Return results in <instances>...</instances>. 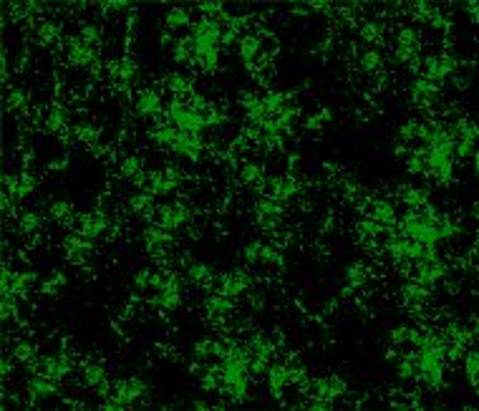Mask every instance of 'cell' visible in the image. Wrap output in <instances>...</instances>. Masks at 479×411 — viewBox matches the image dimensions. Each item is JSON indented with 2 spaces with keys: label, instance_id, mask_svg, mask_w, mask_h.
Returning <instances> with one entry per match:
<instances>
[{
  "label": "cell",
  "instance_id": "1",
  "mask_svg": "<svg viewBox=\"0 0 479 411\" xmlns=\"http://www.w3.org/2000/svg\"><path fill=\"white\" fill-rule=\"evenodd\" d=\"M167 117H170V124L182 129V132H190V134H202L207 129V121H205V114H199L185 101H172L167 106Z\"/></svg>",
  "mask_w": 479,
  "mask_h": 411
},
{
  "label": "cell",
  "instance_id": "2",
  "mask_svg": "<svg viewBox=\"0 0 479 411\" xmlns=\"http://www.w3.org/2000/svg\"><path fill=\"white\" fill-rule=\"evenodd\" d=\"M141 187V192H147L152 197H164V194H170L179 187V174L174 167H167V169H159V172H147V174H141V179L136 182Z\"/></svg>",
  "mask_w": 479,
  "mask_h": 411
},
{
  "label": "cell",
  "instance_id": "3",
  "mask_svg": "<svg viewBox=\"0 0 479 411\" xmlns=\"http://www.w3.org/2000/svg\"><path fill=\"white\" fill-rule=\"evenodd\" d=\"M439 94H442V83L431 81L427 76H414V81L409 83V101H411L416 109H429V106H434Z\"/></svg>",
  "mask_w": 479,
  "mask_h": 411
},
{
  "label": "cell",
  "instance_id": "4",
  "mask_svg": "<svg viewBox=\"0 0 479 411\" xmlns=\"http://www.w3.org/2000/svg\"><path fill=\"white\" fill-rule=\"evenodd\" d=\"M250 288H252V278H250V272H245V270L222 272L220 278H214V283H212V290H220V293L230 295V298H240V295H245Z\"/></svg>",
  "mask_w": 479,
  "mask_h": 411
},
{
  "label": "cell",
  "instance_id": "5",
  "mask_svg": "<svg viewBox=\"0 0 479 411\" xmlns=\"http://www.w3.org/2000/svg\"><path fill=\"white\" fill-rule=\"evenodd\" d=\"M154 217H156V225H162L164 230L174 232V230H182L185 225H190L192 210L185 202H172V205L159 207V212H156Z\"/></svg>",
  "mask_w": 479,
  "mask_h": 411
},
{
  "label": "cell",
  "instance_id": "6",
  "mask_svg": "<svg viewBox=\"0 0 479 411\" xmlns=\"http://www.w3.org/2000/svg\"><path fill=\"white\" fill-rule=\"evenodd\" d=\"M59 379H53L48 374H30L28 376V394L33 404H43L48 399L59 394Z\"/></svg>",
  "mask_w": 479,
  "mask_h": 411
},
{
  "label": "cell",
  "instance_id": "7",
  "mask_svg": "<svg viewBox=\"0 0 479 411\" xmlns=\"http://www.w3.org/2000/svg\"><path fill=\"white\" fill-rule=\"evenodd\" d=\"M255 222L263 230H275L283 222V202L273 197H263L255 205Z\"/></svg>",
  "mask_w": 479,
  "mask_h": 411
},
{
  "label": "cell",
  "instance_id": "8",
  "mask_svg": "<svg viewBox=\"0 0 479 411\" xmlns=\"http://www.w3.org/2000/svg\"><path fill=\"white\" fill-rule=\"evenodd\" d=\"M348 391V383L340 379V376L331 374V376H320V379H316V381L310 383V397H323V399H336L343 397Z\"/></svg>",
  "mask_w": 479,
  "mask_h": 411
},
{
  "label": "cell",
  "instance_id": "9",
  "mask_svg": "<svg viewBox=\"0 0 479 411\" xmlns=\"http://www.w3.org/2000/svg\"><path fill=\"white\" fill-rule=\"evenodd\" d=\"M63 252H66L68 263L81 265V263H86L89 255L94 252V240L83 237L81 232H74V235H68L66 240H63Z\"/></svg>",
  "mask_w": 479,
  "mask_h": 411
},
{
  "label": "cell",
  "instance_id": "10",
  "mask_svg": "<svg viewBox=\"0 0 479 411\" xmlns=\"http://www.w3.org/2000/svg\"><path fill=\"white\" fill-rule=\"evenodd\" d=\"M66 59L71 66H89V63H96V59H99V48L83 43L81 38L76 36L66 43Z\"/></svg>",
  "mask_w": 479,
  "mask_h": 411
},
{
  "label": "cell",
  "instance_id": "11",
  "mask_svg": "<svg viewBox=\"0 0 479 411\" xmlns=\"http://www.w3.org/2000/svg\"><path fill=\"white\" fill-rule=\"evenodd\" d=\"M109 228H111V222L103 212L81 214V217L76 220V232H81V235L89 237V240H99Z\"/></svg>",
  "mask_w": 479,
  "mask_h": 411
},
{
  "label": "cell",
  "instance_id": "12",
  "mask_svg": "<svg viewBox=\"0 0 479 411\" xmlns=\"http://www.w3.org/2000/svg\"><path fill=\"white\" fill-rule=\"evenodd\" d=\"M295 192H298V182H295L293 177L281 174V177H267V184H265V190H263V194L278 199V202H287L290 197H295Z\"/></svg>",
  "mask_w": 479,
  "mask_h": 411
},
{
  "label": "cell",
  "instance_id": "13",
  "mask_svg": "<svg viewBox=\"0 0 479 411\" xmlns=\"http://www.w3.org/2000/svg\"><path fill=\"white\" fill-rule=\"evenodd\" d=\"M152 303H154L156 308H164V310L179 308V303H182V288H179V280L177 278L167 280L159 290H154V295H152Z\"/></svg>",
  "mask_w": 479,
  "mask_h": 411
},
{
  "label": "cell",
  "instance_id": "14",
  "mask_svg": "<svg viewBox=\"0 0 479 411\" xmlns=\"http://www.w3.org/2000/svg\"><path fill=\"white\" fill-rule=\"evenodd\" d=\"M134 111H136L139 117L154 119L159 111H164L162 96L156 94L154 88H141V91H136V96H134Z\"/></svg>",
  "mask_w": 479,
  "mask_h": 411
},
{
  "label": "cell",
  "instance_id": "15",
  "mask_svg": "<svg viewBox=\"0 0 479 411\" xmlns=\"http://www.w3.org/2000/svg\"><path fill=\"white\" fill-rule=\"evenodd\" d=\"M237 46H240V59H243L247 66H258L260 59H263V53H265L263 36H258V33H245Z\"/></svg>",
  "mask_w": 479,
  "mask_h": 411
},
{
  "label": "cell",
  "instance_id": "16",
  "mask_svg": "<svg viewBox=\"0 0 479 411\" xmlns=\"http://www.w3.org/2000/svg\"><path fill=\"white\" fill-rule=\"evenodd\" d=\"M205 308L207 313L212 318H225V316H232L237 308V298H230V295L220 293V290H212V293L207 295V301H205Z\"/></svg>",
  "mask_w": 479,
  "mask_h": 411
},
{
  "label": "cell",
  "instance_id": "17",
  "mask_svg": "<svg viewBox=\"0 0 479 411\" xmlns=\"http://www.w3.org/2000/svg\"><path fill=\"white\" fill-rule=\"evenodd\" d=\"M109 76L111 81L116 83L119 88H129L136 79V63L129 59H119L109 63Z\"/></svg>",
  "mask_w": 479,
  "mask_h": 411
},
{
  "label": "cell",
  "instance_id": "18",
  "mask_svg": "<svg viewBox=\"0 0 479 411\" xmlns=\"http://www.w3.org/2000/svg\"><path fill=\"white\" fill-rule=\"evenodd\" d=\"M144 245H147L149 252H162L172 245V232L170 230H164L162 225H149L144 230V235H141Z\"/></svg>",
  "mask_w": 479,
  "mask_h": 411
},
{
  "label": "cell",
  "instance_id": "19",
  "mask_svg": "<svg viewBox=\"0 0 479 411\" xmlns=\"http://www.w3.org/2000/svg\"><path fill=\"white\" fill-rule=\"evenodd\" d=\"M366 217H371V220H376L378 225H383V228H396V207L391 205V202H386V199H374L369 205V214Z\"/></svg>",
  "mask_w": 479,
  "mask_h": 411
},
{
  "label": "cell",
  "instance_id": "20",
  "mask_svg": "<svg viewBox=\"0 0 479 411\" xmlns=\"http://www.w3.org/2000/svg\"><path fill=\"white\" fill-rule=\"evenodd\" d=\"M285 137H287V132L278 129L275 124H263V126H260L258 141L265 149H270V152H281V149L285 147Z\"/></svg>",
  "mask_w": 479,
  "mask_h": 411
},
{
  "label": "cell",
  "instance_id": "21",
  "mask_svg": "<svg viewBox=\"0 0 479 411\" xmlns=\"http://www.w3.org/2000/svg\"><path fill=\"white\" fill-rule=\"evenodd\" d=\"M240 182L247 184L250 190L263 192V190H265V184H267L265 169L260 167V164H243V169H240Z\"/></svg>",
  "mask_w": 479,
  "mask_h": 411
},
{
  "label": "cell",
  "instance_id": "22",
  "mask_svg": "<svg viewBox=\"0 0 479 411\" xmlns=\"http://www.w3.org/2000/svg\"><path fill=\"white\" fill-rule=\"evenodd\" d=\"M265 381H267V389L273 391V394H283V391L290 386V379H287V366H285V363H270Z\"/></svg>",
  "mask_w": 479,
  "mask_h": 411
},
{
  "label": "cell",
  "instance_id": "23",
  "mask_svg": "<svg viewBox=\"0 0 479 411\" xmlns=\"http://www.w3.org/2000/svg\"><path fill=\"white\" fill-rule=\"evenodd\" d=\"M398 199H401L409 210H419V207L429 205L427 190H421V187H411V184L401 187V192H398Z\"/></svg>",
  "mask_w": 479,
  "mask_h": 411
},
{
  "label": "cell",
  "instance_id": "24",
  "mask_svg": "<svg viewBox=\"0 0 479 411\" xmlns=\"http://www.w3.org/2000/svg\"><path fill=\"white\" fill-rule=\"evenodd\" d=\"M194 63L202 71H217L220 68V48H197L194 46Z\"/></svg>",
  "mask_w": 479,
  "mask_h": 411
},
{
  "label": "cell",
  "instance_id": "25",
  "mask_svg": "<svg viewBox=\"0 0 479 411\" xmlns=\"http://www.w3.org/2000/svg\"><path fill=\"white\" fill-rule=\"evenodd\" d=\"M68 124V111L66 106H61V103H53L48 114H45V129L48 132H63Z\"/></svg>",
  "mask_w": 479,
  "mask_h": 411
},
{
  "label": "cell",
  "instance_id": "26",
  "mask_svg": "<svg viewBox=\"0 0 479 411\" xmlns=\"http://www.w3.org/2000/svg\"><path fill=\"white\" fill-rule=\"evenodd\" d=\"M81 381H83V386H89L91 391H96L103 381H106V368H103L101 363H86L81 371Z\"/></svg>",
  "mask_w": 479,
  "mask_h": 411
},
{
  "label": "cell",
  "instance_id": "27",
  "mask_svg": "<svg viewBox=\"0 0 479 411\" xmlns=\"http://www.w3.org/2000/svg\"><path fill=\"white\" fill-rule=\"evenodd\" d=\"M164 26L170 30H179V28H190L192 21H190V10L182 6H174L167 10V15H164Z\"/></svg>",
  "mask_w": 479,
  "mask_h": 411
},
{
  "label": "cell",
  "instance_id": "28",
  "mask_svg": "<svg viewBox=\"0 0 479 411\" xmlns=\"http://www.w3.org/2000/svg\"><path fill=\"white\" fill-rule=\"evenodd\" d=\"M129 210L134 214H141V217H154L156 210H154V197L147 194V192H141V194H134L129 199Z\"/></svg>",
  "mask_w": 479,
  "mask_h": 411
},
{
  "label": "cell",
  "instance_id": "29",
  "mask_svg": "<svg viewBox=\"0 0 479 411\" xmlns=\"http://www.w3.org/2000/svg\"><path fill=\"white\" fill-rule=\"evenodd\" d=\"M358 68L366 71V74H378L383 68V56L376 48H366V51L358 56Z\"/></svg>",
  "mask_w": 479,
  "mask_h": 411
},
{
  "label": "cell",
  "instance_id": "30",
  "mask_svg": "<svg viewBox=\"0 0 479 411\" xmlns=\"http://www.w3.org/2000/svg\"><path fill=\"white\" fill-rule=\"evenodd\" d=\"M172 59L177 61V63H190V61H194V41H192L190 36L174 41V48H172Z\"/></svg>",
  "mask_w": 479,
  "mask_h": 411
},
{
  "label": "cell",
  "instance_id": "31",
  "mask_svg": "<svg viewBox=\"0 0 479 411\" xmlns=\"http://www.w3.org/2000/svg\"><path fill=\"white\" fill-rule=\"evenodd\" d=\"M51 217L56 222H61V225H74V207H71V202H66V199H59V202H53L51 205Z\"/></svg>",
  "mask_w": 479,
  "mask_h": 411
},
{
  "label": "cell",
  "instance_id": "32",
  "mask_svg": "<svg viewBox=\"0 0 479 411\" xmlns=\"http://www.w3.org/2000/svg\"><path fill=\"white\" fill-rule=\"evenodd\" d=\"M74 137L79 141H83L89 149H96V147H99V141H101V132H99V126H94V124L79 126V129L74 132Z\"/></svg>",
  "mask_w": 479,
  "mask_h": 411
},
{
  "label": "cell",
  "instance_id": "33",
  "mask_svg": "<svg viewBox=\"0 0 479 411\" xmlns=\"http://www.w3.org/2000/svg\"><path fill=\"white\" fill-rule=\"evenodd\" d=\"M13 359L21 363H30L33 359H38V345L33 341H18L13 345Z\"/></svg>",
  "mask_w": 479,
  "mask_h": 411
},
{
  "label": "cell",
  "instance_id": "34",
  "mask_svg": "<svg viewBox=\"0 0 479 411\" xmlns=\"http://www.w3.org/2000/svg\"><path fill=\"white\" fill-rule=\"evenodd\" d=\"M119 174L126 177V179H132V182H139L141 179V159L139 157H126L121 159V167H119Z\"/></svg>",
  "mask_w": 479,
  "mask_h": 411
},
{
  "label": "cell",
  "instance_id": "35",
  "mask_svg": "<svg viewBox=\"0 0 479 411\" xmlns=\"http://www.w3.org/2000/svg\"><path fill=\"white\" fill-rule=\"evenodd\" d=\"M164 83H167V88H170L172 94H177V96H192V81L187 79L185 74H170Z\"/></svg>",
  "mask_w": 479,
  "mask_h": 411
},
{
  "label": "cell",
  "instance_id": "36",
  "mask_svg": "<svg viewBox=\"0 0 479 411\" xmlns=\"http://www.w3.org/2000/svg\"><path fill=\"white\" fill-rule=\"evenodd\" d=\"M190 280H192V283H197V285H210V288H212L214 275L205 263H194V265H190Z\"/></svg>",
  "mask_w": 479,
  "mask_h": 411
},
{
  "label": "cell",
  "instance_id": "37",
  "mask_svg": "<svg viewBox=\"0 0 479 411\" xmlns=\"http://www.w3.org/2000/svg\"><path fill=\"white\" fill-rule=\"evenodd\" d=\"M59 26L56 23H41L38 26V30H36V41L41 46H51V43H56V38H59Z\"/></svg>",
  "mask_w": 479,
  "mask_h": 411
},
{
  "label": "cell",
  "instance_id": "38",
  "mask_svg": "<svg viewBox=\"0 0 479 411\" xmlns=\"http://www.w3.org/2000/svg\"><path fill=\"white\" fill-rule=\"evenodd\" d=\"M265 243H247L243 250V257L247 265H263V257H265Z\"/></svg>",
  "mask_w": 479,
  "mask_h": 411
},
{
  "label": "cell",
  "instance_id": "39",
  "mask_svg": "<svg viewBox=\"0 0 479 411\" xmlns=\"http://www.w3.org/2000/svg\"><path fill=\"white\" fill-rule=\"evenodd\" d=\"M465 374L469 376V381L477 383L479 386V348H472V351H467L465 356Z\"/></svg>",
  "mask_w": 479,
  "mask_h": 411
},
{
  "label": "cell",
  "instance_id": "40",
  "mask_svg": "<svg viewBox=\"0 0 479 411\" xmlns=\"http://www.w3.org/2000/svg\"><path fill=\"white\" fill-rule=\"evenodd\" d=\"M38 228H41V217H38V212H33V210H28V212H23L21 217H18V232H23V235H30V232H36Z\"/></svg>",
  "mask_w": 479,
  "mask_h": 411
},
{
  "label": "cell",
  "instance_id": "41",
  "mask_svg": "<svg viewBox=\"0 0 479 411\" xmlns=\"http://www.w3.org/2000/svg\"><path fill=\"white\" fill-rule=\"evenodd\" d=\"M6 103H8V111H21V109H26V103H28V94H26L23 88L15 86L8 91Z\"/></svg>",
  "mask_w": 479,
  "mask_h": 411
},
{
  "label": "cell",
  "instance_id": "42",
  "mask_svg": "<svg viewBox=\"0 0 479 411\" xmlns=\"http://www.w3.org/2000/svg\"><path fill=\"white\" fill-rule=\"evenodd\" d=\"M358 36H361V41H366V43H371V46L381 43V26H378V23H363L361 30H358Z\"/></svg>",
  "mask_w": 479,
  "mask_h": 411
},
{
  "label": "cell",
  "instance_id": "43",
  "mask_svg": "<svg viewBox=\"0 0 479 411\" xmlns=\"http://www.w3.org/2000/svg\"><path fill=\"white\" fill-rule=\"evenodd\" d=\"M79 38H81L83 43L96 46V48H99V38H101V30H99V26H91V23H86V26L79 30Z\"/></svg>",
  "mask_w": 479,
  "mask_h": 411
},
{
  "label": "cell",
  "instance_id": "44",
  "mask_svg": "<svg viewBox=\"0 0 479 411\" xmlns=\"http://www.w3.org/2000/svg\"><path fill=\"white\" fill-rule=\"evenodd\" d=\"M328 111H320V114H316V117H310L308 119V129H323V124H328Z\"/></svg>",
  "mask_w": 479,
  "mask_h": 411
},
{
  "label": "cell",
  "instance_id": "45",
  "mask_svg": "<svg viewBox=\"0 0 479 411\" xmlns=\"http://www.w3.org/2000/svg\"><path fill=\"white\" fill-rule=\"evenodd\" d=\"M101 6L109 15H121L124 10H129V3H101Z\"/></svg>",
  "mask_w": 479,
  "mask_h": 411
},
{
  "label": "cell",
  "instance_id": "46",
  "mask_svg": "<svg viewBox=\"0 0 479 411\" xmlns=\"http://www.w3.org/2000/svg\"><path fill=\"white\" fill-rule=\"evenodd\" d=\"M192 406H194V409H207V406H210V401H205V399H194V401H192Z\"/></svg>",
  "mask_w": 479,
  "mask_h": 411
}]
</instances>
